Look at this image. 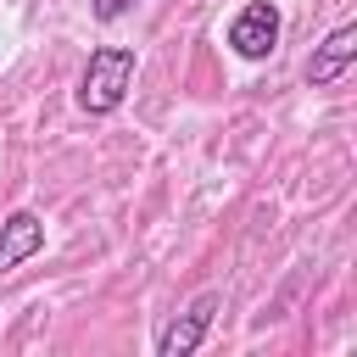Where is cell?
<instances>
[{
	"mask_svg": "<svg viewBox=\"0 0 357 357\" xmlns=\"http://www.w3.org/2000/svg\"><path fill=\"white\" fill-rule=\"evenodd\" d=\"M33 251H45V223H39V212H11L6 223H0V273H11L17 262H28Z\"/></svg>",
	"mask_w": 357,
	"mask_h": 357,
	"instance_id": "5b68a950",
	"label": "cell"
},
{
	"mask_svg": "<svg viewBox=\"0 0 357 357\" xmlns=\"http://www.w3.org/2000/svg\"><path fill=\"white\" fill-rule=\"evenodd\" d=\"M273 45H279V6H273V0L240 6L234 22H229V50H234L240 61H268Z\"/></svg>",
	"mask_w": 357,
	"mask_h": 357,
	"instance_id": "7a4b0ae2",
	"label": "cell"
},
{
	"mask_svg": "<svg viewBox=\"0 0 357 357\" xmlns=\"http://www.w3.org/2000/svg\"><path fill=\"white\" fill-rule=\"evenodd\" d=\"M128 84H134V50L128 45H100V50H89V67L78 78V106L89 117H112L128 100Z\"/></svg>",
	"mask_w": 357,
	"mask_h": 357,
	"instance_id": "6da1fadb",
	"label": "cell"
},
{
	"mask_svg": "<svg viewBox=\"0 0 357 357\" xmlns=\"http://www.w3.org/2000/svg\"><path fill=\"white\" fill-rule=\"evenodd\" d=\"M218 312H223V296H218V290H201L178 318L162 324V335H156V357H190V351L206 340V329H212Z\"/></svg>",
	"mask_w": 357,
	"mask_h": 357,
	"instance_id": "3957f363",
	"label": "cell"
},
{
	"mask_svg": "<svg viewBox=\"0 0 357 357\" xmlns=\"http://www.w3.org/2000/svg\"><path fill=\"white\" fill-rule=\"evenodd\" d=\"M357 61V22H340L335 33H324V45H312V61H307V84L312 89H329L351 73Z\"/></svg>",
	"mask_w": 357,
	"mask_h": 357,
	"instance_id": "277c9868",
	"label": "cell"
},
{
	"mask_svg": "<svg viewBox=\"0 0 357 357\" xmlns=\"http://www.w3.org/2000/svg\"><path fill=\"white\" fill-rule=\"evenodd\" d=\"M134 0H89V11H95V22H117L123 11H128Z\"/></svg>",
	"mask_w": 357,
	"mask_h": 357,
	"instance_id": "8992f818",
	"label": "cell"
}]
</instances>
